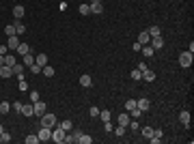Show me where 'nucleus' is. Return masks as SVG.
Instances as JSON below:
<instances>
[{
  "label": "nucleus",
  "instance_id": "nucleus-1",
  "mask_svg": "<svg viewBox=\"0 0 194 144\" xmlns=\"http://www.w3.org/2000/svg\"><path fill=\"white\" fill-rule=\"evenodd\" d=\"M56 125H58V121H56V116H54V114H48V112H46V114L41 116V127H48V129H54Z\"/></svg>",
  "mask_w": 194,
  "mask_h": 144
},
{
  "label": "nucleus",
  "instance_id": "nucleus-2",
  "mask_svg": "<svg viewBox=\"0 0 194 144\" xmlns=\"http://www.w3.org/2000/svg\"><path fill=\"white\" fill-rule=\"evenodd\" d=\"M52 140H54V142H58V144H63L65 140H67V131H65V129H60V127L56 125V127L52 129Z\"/></svg>",
  "mask_w": 194,
  "mask_h": 144
},
{
  "label": "nucleus",
  "instance_id": "nucleus-3",
  "mask_svg": "<svg viewBox=\"0 0 194 144\" xmlns=\"http://www.w3.org/2000/svg\"><path fill=\"white\" fill-rule=\"evenodd\" d=\"M192 60H194L192 52H181V54H179V65H181V67H186V69H188V67L192 65Z\"/></svg>",
  "mask_w": 194,
  "mask_h": 144
},
{
  "label": "nucleus",
  "instance_id": "nucleus-4",
  "mask_svg": "<svg viewBox=\"0 0 194 144\" xmlns=\"http://www.w3.org/2000/svg\"><path fill=\"white\" fill-rule=\"evenodd\" d=\"M33 108H35V116H43L46 114V103L43 101H33Z\"/></svg>",
  "mask_w": 194,
  "mask_h": 144
},
{
  "label": "nucleus",
  "instance_id": "nucleus-5",
  "mask_svg": "<svg viewBox=\"0 0 194 144\" xmlns=\"http://www.w3.org/2000/svg\"><path fill=\"white\" fill-rule=\"evenodd\" d=\"M37 136H39V142H46V140H52V129H48V127H41Z\"/></svg>",
  "mask_w": 194,
  "mask_h": 144
},
{
  "label": "nucleus",
  "instance_id": "nucleus-6",
  "mask_svg": "<svg viewBox=\"0 0 194 144\" xmlns=\"http://www.w3.org/2000/svg\"><path fill=\"white\" fill-rule=\"evenodd\" d=\"M136 108H138L140 112H147V110L151 108V101H149V99H145V97H143V99H138V101H136Z\"/></svg>",
  "mask_w": 194,
  "mask_h": 144
},
{
  "label": "nucleus",
  "instance_id": "nucleus-7",
  "mask_svg": "<svg viewBox=\"0 0 194 144\" xmlns=\"http://www.w3.org/2000/svg\"><path fill=\"white\" fill-rule=\"evenodd\" d=\"M20 114H24V116H33V114H35V108H33V103H22V110H20Z\"/></svg>",
  "mask_w": 194,
  "mask_h": 144
},
{
  "label": "nucleus",
  "instance_id": "nucleus-8",
  "mask_svg": "<svg viewBox=\"0 0 194 144\" xmlns=\"http://www.w3.org/2000/svg\"><path fill=\"white\" fill-rule=\"evenodd\" d=\"M149 45H151L153 49H160L162 45H164V39H162V35H160V37H151V41H149Z\"/></svg>",
  "mask_w": 194,
  "mask_h": 144
},
{
  "label": "nucleus",
  "instance_id": "nucleus-9",
  "mask_svg": "<svg viewBox=\"0 0 194 144\" xmlns=\"http://www.w3.org/2000/svg\"><path fill=\"white\" fill-rule=\"evenodd\" d=\"M24 13H26V9H24L22 4H15V6H13V17H15V19H22Z\"/></svg>",
  "mask_w": 194,
  "mask_h": 144
},
{
  "label": "nucleus",
  "instance_id": "nucleus-10",
  "mask_svg": "<svg viewBox=\"0 0 194 144\" xmlns=\"http://www.w3.org/2000/svg\"><path fill=\"white\" fill-rule=\"evenodd\" d=\"M11 71H13V75H17L20 80H24V65H17V62H15V65L11 67Z\"/></svg>",
  "mask_w": 194,
  "mask_h": 144
},
{
  "label": "nucleus",
  "instance_id": "nucleus-11",
  "mask_svg": "<svg viewBox=\"0 0 194 144\" xmlns=\"http://www.w3.org/2000/svg\"><path fill=\"white\" fill-rule=\"evenodd\" d=\"M35 62H37L39 67H46V65H48V54H43V52L37 54V56H35Z\"/></svg>",
  "mask_w": 194,
  "mask_h": 144
},
{
  "label": "nucleus",
  "instance_id": "nucleus-12",
  "mask_svg": "<svg viewBox=\"0 0 194 144\" xmlns=\"http://www.w3.org/2000/svg\"><path fill=\"white\" fill-rule=\"evenodd\" d=\"M179 121L183 123V127H190V112H188V110H183V112L179 114Z\"/></svg>",
  "mask_w": 194,
  "mask_h": 144
},
{
  "label": "nucleus",
  "instance_id": "nucleus-13",
  "mask_svg": "<svg viewBox=\"0 0 194 144\" xmlns=\"http://www.w3.org/2000/svg\"><path fill=\"white\" fill-rule=\"evenodd\" d=\"M82 136V131L80 129H76V131H71V133H67V140L65 142H78V138Z\"/></svg>",
  "mask_w": 194,
  "mask_h": 144
},
{
  "label": "nucleus",
  "instance_id": "nucleus-14",
  "mask_svg": "<svg viewBox=\"0 0 194 144\" xmlns=\"http://www.w3.org/2000/svg\"><path fill=\"white\" fill-rule=\"evenodd\" d=\"M13 75V71H11V67H7V65H2L0 67V78L2 80H7V78H11Z\"/></svg>",
  "mask_w": 194,
  "mask_h": 144
},
{
  "label": "nucleus",
  "instance_id": "nucleus-15",
  "mask_svg": "<svg viewBox=\"0 0 194 144\" xmlns=\"http://www.w3.org/2000/svg\"><path fill=\"white\" fill-rule=\"evenodd\" d=\"M17 45H20V41H17V35L9 37V41H7V48H9V49H17Z\"/></svg>",
  "mask_w": 194,
  "mask_h": 144
},
{
  "label": "nucleus",
  "instance_id": "nucleus-16",
  "mask_svg": "<svg viewBox=\"0 0 194 144\" xmlns=\"http://www.w3.org/2000/svg\"><path fill=\"white\" fill-rule=\"evenodd\" d=\"M143 73V80H147V82H153L155 80V73L151 71V69H145V71H140Z\"/></svg>",
  "mask_w": 194,
  "mask_h": 144
},
{
  "label": "nucleus",
  "instance_id": "nucleus-17",
  "mask_svg": "<svg viewBox=\"0 0 194 144\" xmlns=\"http://www.w3.org/2000/svg\"><path fill=\"white\" fill-rule=\"evenodd\" d=\"M17 54H20V56H26V54H30V48H28V43H20V45H17Z\"/></svg>",
  "mask_w": 194,
  "mask_h": 144
},
{
  "label": "nucleus",
  "instance_id": "nucleus-18",
  "mask_svg": "<svg viewBox=\"0 0 194 144\" xmlns=\"http://www.w3.org/2000/svg\"><path fill=\"white\" fill-rule=\"evenodd\" d=\"M13 26H15V35H24V32H26V26H24L20 19H15V24H13Z\"/></svg>",
  "mask_w": 194,
  "mask_h": 144
},
{
  "label": "nucleus",
  "instance_id": "nucleus-19",
  "mask_svg": "<svg viewBox=\"0 0 194 144\" xmlns=\"http://www.w3.org/2000/svg\"><path fill=\"white\" fill-rule=\"evenodd\" d=\"M149 41H151V37H149V32H140V37H138V43L140 45H149Z\"/></svg>",
  "mask_w": 194,
  "mask_h": 144
},
{
  "label": "nucleus",
  "instance_id": "nucleus-20",
  "mask_svg": "<svg viewBox=\"0 0 194 144\" xmlns=\"http://www.w3.org/2000/svg\"><path fill=\"white\" fill-rule=\"evenodd\" d=\"M89 9H91V13H95V15H99V13L104 11V9H101V2H91Z\"/></svg>",
  "mask_w": 194,
  "mask_h": 144
},
{
  "label": "nucleus",
  "instance_id": "nucleus-21",
  "mask_svg": "<svg viewBox=\"0 0 194 144\" xmlns=\"http://www.w3.org/2000/svg\"><path fill=\"white\" fill-rule=\"evenodd\" d=\"M130 121H132V118H130V114H121V116H119V125H121V127H127V125H130Z\"/></svg>",
  "mask_w": 194,
  "mask_h": 144
},
{
  "label": "nucleus",
  "instance_id": "nucleus-22",
  "mask_svg": "<svg viewBox=\"0 0 194 144\" xmlns=\"http://www.w3.org/2000/svg\"><path fill=\"white\" fill-rule=\"evenodd\" d=\"M80 84H82V86H86V88H89V86H91V84H93V80H91V75H86V73H84V75H82V78H80Z\"/></svg>",
  "mask_w": 194,
  "mask_h": 144
},
{
  "label": "nucleus",
  "instance_id": "nucleus-23",
  "mask_svg": "<svg viewBox=\"0 0 194 144\" xmlns=\"http://www.w3.org/2000/svg\"><path fill=\"white\" fill-rule=\"evenodd\" d=\"M41 73H43L46 78H52V75H54V69H52L50 65H46V67H41Z\"/></svg>",
  "mask_w": 194,
  "mask_h": 144
},
{
  "label": "nucleus",
  "instance_id": "nucleus-24",
  "mask_svg": "<svg viewBox=\"0 0 194 144\" xmlns=\"http://www.w3.org/2000/svg\"><path fill=\"white\" fill-rule=\"evenodd\" d=\"M147 32H149V37H160V35H162V30H160L157 26H151Z\"/></svg>",
  "mask_w": 194,
  "mask_h": 144
},
{
  "label": "nucleus",
  "instance_id": "nucleus-25",
  "mask_svg": "<svg viewBox=\"0 0 194 144\" xmlns=\"http://www.w3.org/2000/svg\"><path fill=\"white\" fill-rule=\"evenodd\" d=\"M58 127H60V129H65V131H67V133H69V131H71V127H73V125H71V121H63V123H58Z\"/></svg>",
  "mask_w": 194,
  "mask_h": 144
},
{
  "label": "nucleus",
  "instance_id": "nucleus-26",
  "mask_svg": "<svg viewBox=\"0 0 194 144\" xmlns=\"http://www.w3.org/2000/svg\"><path fill=\"white\" fill-rule=\"evenodd\" d=\"M140 52H143L145 56H153V54H155V49L151 48V45H143V48H140Z\"/></svg>",
  "mask_w": 194,
  "mask_h": 144
},
{
  "label": "nucleus",
  "instance_id": "nucleus-27",
  "mask_svg": "<svg viewBox=\"0 0 194 144\" xmlns=\"http://www.w3.org/2000/svg\"><path fill=\"white\" fill-rule=\"evenodd\" d=\"M4 35H7V37H13V35H15V26H13V24L4 26Z\"/></svg>",
  "mask_w": 194,
  "mask_h": 144
},
{
  "label": "nucleus",
  "instance_id": "nucleus-28",
  "mask_svg": "<svg viewBox=\"0 0 194 144\" xmlns=\"http://www.w3.org/2000/svg\"><path fill=\"white\" fill-rule=\"evenodd\" d=\"M4 65H7V67H13V65H15V56L7 54V56H4Z\"/></svg>",
  "mask_w": 194,
  "mask_h": 144
},
{
  "label": "nucleus",
  "instance_id": "nucleus-29",
  "mask_svg": "<svg viewBox=\"0 0 194 144\" xmlns=\"http://www.w3.org/2000/svg\"><path fill=\"white\" fill-rule=\"evenodd\" d=\"M9 110H11V105L7 101H0V114H9Z\"/></svg>",
  "mask_w": 194,
  "mask_h": 144
},
{
  "label": "nucleus",
  "instance_id": "nucleus-30",
  "mask_svg": "<svg viewBox=\"0 0 194 144\" xmlns=\"http://www.w3.org/2000/svg\"><path fill=\"white\" fill-rule=\"evenodd\" d=\"M78 142H80V144H91V142H93V138H91V136H84V133H82V136L78 138Z\"/></svg>",
  "mask_w": 194,
  "mask_h": 144
},
{
  "label": "nucleus",
  "instance_id": "nucleus-31",
  "mask_svg": "<svg viewBox=\"0 0 194 144\" xmlns=\"http://www.w3.org/2000/svg\"><path fill=\"white\" fill-rule=\"evenodd\" d=\"M33 62H35V56H33V54H26V56H24V65H26V67H30Z\"/></svg>",
  "mask_w": 194,
  "mask_h": 144
},
{
  "label": "nucleus",
  "instance_id": "nucleus-32",
  "mask_svg": "<svg viewBox=\"0 0 194 144\" xmlns=\"http://www.w3.org/2000/svg\"><path fill=\"white\" fill-rule=\"evenodd\" d=\"M134 108H136V99H127V101H125V110L130 112V110H134Z\"/></svg>",
  "mask_w": 194,
  "mask_h": 144
},
{
  "label": "nucleus",
  "instance_id": "nucleus-33",
  "mask_svg": "<svg viewBox=\"0 0 194 144\" xmlns=\"http://www.w3.org/2000/svg\"><path fill=\"white\" fill-rule=\"evenodd\" d=\"M140 114H143V112H140L138 108H134V110H130V118H140Z\"/></svg>",
  "mask_w": 194,
  "mask_h": 144
},
{
  "label": "nucleus",
  "instance_id": "nucleus-34",
  "mask_svg": "<svg viewBox=\"0 0 194 144\" xmlns=\"http://www.w3.org/2000/svg\"><path fill=\"white\" fill-rule=\"evenodd\" d=\"M99 118L106 123V121H110V110H104V112H99Z\"/></svg>",
  "mask_w": 194,
  "mask_h": 144
},
{
  "label": "nucleus",
  "instance_id": "nucleus-35",
  "mask_svg": "<svg viewBox=\"0 0 194 144\" xmlns=\"http://www.w3.org/2000/svg\"><path fill=\"white\" fill-rule=\"evenodd\" d=\"M37 142H39V136H35V133L26 138V144H37Z\"/></svg>",
  "mask_w": 194,
  "mask_h": 144
},
{
  "label": "nucleus",
  "instance_id": "nucleus-36",
  "mask_svg": "<svg viewBox=\"0 0 194 144\" xmlns=\"http://www.w3.org/2000/svg\"><path fill=\"white\" fill-rule=\"evenodd\" d=\"M143 136H145V138H151V136H153V129H151V127H143Z\"/></svg>",
  "mask_w": 194,
  "mask_h": 144
},
{
  "label": "nucleus",
  "instance_id": "nucleus-37",
  "mask_svg": "<svg viewBox=\"0 0 194 144\" xmlns=\"http://www.w3.org/2000/svg\"><path fill=\"white\" fill-rule=\"evenodd\" d=\"M30 71H33V73L37 75V73H41V67H39L37 62H33V65H30Z\"/></svg>",
  "mask_w": 194,
  "mask_h": 144
},
{
  "label": "nucleus",
  "instance_id": "nucleus-38",
  "mask_svg": "<svg viewBox=\"0 0 194 144\" xmlns=\"http://www.w3.org/2000/svg\"><path fill=\"white\" fill-rule=\"evenodd\" d=\"M140 78H143L140 69H134V71H132V80H140Z\"/></svg>",
  "mask_w": 194,
  "mask_h": 144
},
{
  "label": "nucleus",
  "instance_id": "nucleus-39",
  "mask_svg": "<svg viewBox=\"0 0 194 144\" xmlns=\"http://www.w3.org/2000/svg\"><path fill=\"white\" fill-rule=\"evenodd\" d=\"M112 131H114L119 138H123V133H125V127H121V125H119V127H117V129H112Z\"/></svg>",
  "mask_w": 194,
  "mask_h": 144
},
{
  "label": "nucleus",
  "instance_id": "nucleus-40",
  "mask_svg": "<svg viewBox=\"0 0 194 144\" xmlns=\"http://www.w3.org/2000/svg\"><path fill=\"white\" fill-rule=\"evenodd\" d=\"M0 138H2V142H11V133H7V131H2Z\"/></svg>",
  "mask_w": 194,
  "mask_h": 144
},
{
  "label": "nucleus",
  "instance_id": "nucleus-41",
  "mask_svg": "<svg viewBox=\"0 0 194 144\" xmlns=\"http://www.w3.org/2000/svg\"><path fill=\"white\" fill-rule=\"evenodd\" d=\"M80 13H82V15H89V13H91V9H89L86 4H82V6H80Z\"/></svg>",
  "mask_w": 194,
  "mask_h": 144
},
{
  "label": "nucleus",
  "instance_id": "nucleus-42",
  "mask_svg": "<svg viewBox=\"0 0 194 144\" xmlns=\"http://www.w3.org/2000/svg\"><path fill=\"white\" fill-rule=\"evenodd\" d=\"M127 127H130L132 131H136V129H138V123H136V121H130V125H127Z\"/></svg>",
  "mask_w": 194,
  "mask_h": 144
},
{
  "label": "nucleus",
  "instance_id": "nucleus-43",
  "mask_svg": "<svg viewBox=\"0 0 194 144\" xmlns=\"http://www.w3.org/2000/svg\"><path fill=\"white\" fill-rule=\"evenodd\" d=\"M30 99H33V101H39V93H37V91H33V93H30Z\"/></svg>",
  "mask_w": 194,
  "mask_h": 144
},
{
  "label": "nucleus",
  "instance_id": "nucleus-44",
  "mask_svg": "<svg viewBox=\"0 0 194 144\" xmlns=\"http://www.w3.org/2000/svg\"><path fill=\"white\" fill-rule=\"evenodd\" d=\"M13 110H15V112H20V110H22V103H20V101H15V103H13Z\"/></svg>",
  "mask_w": 194,
  "mask_h": 144
},
{
  "label": "nucleus",
  "instance_id": "nucleus-45",
  "mask_svg": "<svg viewBox=\"0 0 194 144\" xmlns=\"http://www.w3.org/2000/svg\"><path fill=\"white\" fill-rule=\"evenodd\" d=\"M91 116H99V108H91Z\"/></svg>",
  "mask_w": 194,
  "mask_h": 144
},
{
  "label": "nucleus",
  "instance_id": "nucleus-46",
  "mask_svg": "<svg viewBox=\"0 0 194 144\" xmlns=\"http://www.w3.org/2000/svg\"><path fill=\"white\" fill-rule=\"evenodd\" d=\"M20 88H22V91H26V88H28V84H26L24 80H20Z\"/></svg>",
  "mask_w": 194,
  "mask_h": 144
},
{
  "label": "nucleus",
  "instance_id": "nucleus-47",
  "mask_svg": "<svg viewBox=\"0 0 194 144\" xmlns=\"http://www.w3.org/2000/svg\"><path fill=\"white\" fill-rule=\"evenodd\" d=\"M7 49H9V48H7V45H0V54L4 56V54H7Z\"/></svg>",
  "mask_w": 194,
  "mask_h": 144
},
{
  "label": "nucleus",
  "instance_id": "nucleus-48",
  "mask_svg": "<svg viewBox=\"0 0 194 144\" xmlns=\"http://www.w3.org/2000/svg\"><path fill=\"white\" fill-rule=\"evenodd\" d=\"M2 65H4V56L0 54V67H2Z\"/></svg>",
  "mask_w": 194,
  "mask_h": 144
},
{
  "label": "nucleus",
  "instance_id": "nucleus-49",
  "mask_svg": "<svg viewBox=\"0 0 194 144\" xmlns=\"http://www.w3.org/2000/svg\"><path fill=\"white\" fill-rule=\"evenodd\" d=\"M2 131H4V129H2V125H0V133H2Z\"/></svg>",
  "mask_w": 194,
  "mask_h": 144
},
{
  "label": "nucleus",
  "instance_id": "nucleus-50",
  "mask_svg": "<svg viewBox=\"0 0 194 144\" xmlns=\"http://www.w3.org/2000/svg\"><path fill=\"white\" fill-rule=\"evenodd\" d=\"M91 2H101V0H91Z\"/></svg>",
  "mask_w": 194,
  "mask_h": 144
}]
</instances>
